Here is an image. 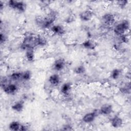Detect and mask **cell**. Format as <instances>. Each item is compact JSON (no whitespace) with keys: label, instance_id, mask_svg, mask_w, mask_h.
Instances as JSON below:
<instances>
[{"label":"cell","instance_id":"obj_12","mask_svg":"<svg viewBox=\"0 0 131 131\" xmlns=\"http://www.w3.org/2000/svg\"><path fill=\"white\" fill-rule=\"evenodd\" d=\"M51 31L53 33L58 35H62L64 33L65 30L63 27L60 25H54L51 28Z\"/></svg>","mask_w":131,"mask_h":131},{"label":"cell","instance_id":"obj_19","mask_svg":"<svg viewBox=\"0 0 131 131\" xmlns=\"http://www.w3.org/2000/svg\"><path fill=\"white\" fill-rule=\"evenodd\" d=\"M120 92L123 94H129L130 92V83L125 84L123 86L121 87L120 89Z\"/></svg>","mask_w":131,"mask_h":131},{"label":"cell","instance_id":"obj_8","mask_svg":"<svg viewBox=\"0 0 131 131\" xmlns=\"http://www.w3.org/2000/svg\"><path fill=\"white\" fill-rule=\"evenodd\" d=\"M113 111V107L112 105L110 104H105L102 105L99 110L101 114L107 115L110 114Z\"/></svg>","mask_w":131,"mask_h":131},{"label":"cell","instance_id":"obj_11","mask_svg":"<svg viewBox=\"0 0 131 131\" xmlns=\"http://www.w3.org/2000/svg\"><path fill=\"white\" fill-rule=\"evenodd\" d=\"M65 62L63 59L60 58L56 60L54 63V69L57 71H60L62 70L64 67Z\"/></svg>","mask_w":131,"mask_h":131},{"label":"cell","instance_id":"obj_24","mask_svg":"<svg viewBox=\"0 0 131 131\" xmlns=\"http://www.w3.org/2000/svg\"><path fill=\"white\" fill-rule=\"evenodd\" d=\"M120 73H121V71L119 69H114L112 72V77L114 79H116L119 77Z\"/></svg>","mask_w":131,"mask_h":131},{"label":"cell","instance_id":"obj_3","mask_svg":"<svg viewBox=\"0 0 131 131\" xmlns=\"http://www.w3.org/2000/svg\"><path fill=\"white\" fill-rule=\"evenodd\" d=\"M55 19L56 14L55 12H52L43 19H39V24L41 27L43 28H48L52 25Z\"/></svg>","mask_w":131,"mask_h":131},{"label":"cell","instance_id":"obj_23","mask_svg":"<svg viewBox=\"0 0 131 131\" xmlns=\"http://www.w3.org/2000/svg\"><path fill=\"white\" fill-rule=\"evenodd\" d=\"M31 77V73L30 71H26L23 73L22 79L24 80H29Z\"/></svg>","mask_w":131,"mask_h":131},{"label":"cell","instance_id":"obj_10","mask_svg":"<svg viewBox=\"0 0 131 131\" xmlns=\"http://www.w3.org/2000/svg\"><path fill=\"white\" fill-rule=\"evenodd\" d=\"M122 123L123 121L122 119L117 116L114 117L111 120L112 125L115 128L120 127L122 125Z\"/></svg>","mask_w":131,"mask_h":131},{"label":"cell","instance_id":"obj_26","mask_svg":"<svg viewBox=\"0 0 131 131\" xmlns=\"http://www.w3.org/2000/svg\"><path fill=\"white\" fill-rule=\"evenodd\" d=\"M6 39H7V37L6 36V35L3 33H1V34H0L1 44H2L3 42H4L6 40Z\"/></svg>","mask_w":131,"mask_h":131},{"label":"cell","instance_id":"obj_15","mask_svg":"<svg viewBox=\"0 0 131 131\" xmlns=\"http://www.w3.org/2000/svg\"><path fill=\"white\" fill-rule=\"evenodd\" d=\"M20 125L21 124L18 121H14L11 122L10 123L9 125V129L11 130H14V131L19 130Z\"/></svg>","mask_w":131,"mask_h":131},{"label":"cell","instance_id":"obj_21","mask_svg":"<svg viewBox=\"0 0 131 131\" xmlns=\"http://www.w3.org/2000/svg\"><path fill=\"white\" fill-rule=\"evenodd\" d=\"M83 46L86 49H94L95 48V45L90 40H85L83 43Z\"/></svg>","mask_w":131,"mask_h":131},{"label":"cell","instance_id":"obj_28","mask_svg":"<svg viewBox=\"0 0 131 131\" xmlns=\"http://www.w3.org/2000/svg\"><path fill=\"white\" fill-rule=\"evenodd\" d=\"M27 127L24 125H20V127L19 129V130H21V131H25V130H27Z\"/></svg>","mask_w":131,"mask_h":131},{"label":"cell","instance_id":"obj_17","mask_svg":"<svg viewBox=\"0 0 131 131\" xmlns=\"http://www.w3.org/2000/svg\"><path fill=\"white\" fill-rule=\"evenodd\" d=\"M26 57L29 61H32L34 58V55L33 49H29L27 50L26 53Z\"/></svg>","mask_w":131,"mask_h":131},{"label":"cell","instance_id":"obj_27","mask_svg":"<svg viewBox=\"0 0 131 131\" xmlns=\"http://www.w3.org/2000/svg\"><path fill=\"white\" fill-rule=\"evenodd\" d=\"M71 127H71L70 125H66L63 127V129H64V130H72V128Z\"/></svg>","mask_w":131,"mask_h":131},{"label":"cell","instance_id":"obj_5","mask_svg":"<svg viewBox=\"0 0 131 131\" xmlns=\"http://www.w3.org/2000/svg\"><path fill=\"white\" fill-rule=\"evenodd\" d=\"M98 114H100L99 110L94 111L93 112L88 113L84 115V116L82 118V120L83 122L85 123H90L94 120L96 116Z\"/></svg>","mask_w":131,"mask_h":131},{"label":"cell","instance_id":"obj_9","mask_svg":"<svg viewBox=\"0 0 131 131\" xmlns=\"http://www.w3.org/2000/svg\"><path fill=\"white\" fill-rule=\"evenodd\" d=\"M102 20L107 25H112L115 21V17L111 13H106L102 16Z\"/></svg>","mask_w":131,"mask_h":131},{"label":"cell","instance_id":"obj_1","mask_svg":"<svg viewBox=\"0 0 131 131\" xmlns=\"http://www.w3.org/2000/svg\"><path fill=\"white\" fill-rule=\"evenodd\" d=\"M37 46L36 37L28 35L24 37L23 42L21 44L20 48L23 50L33 49V48Z\"/></svg>","mask_w":131,"mask_h":131},{"label":"cell","instance_id":"obj_7","mask_svg":"<svg viewBox=\"0 0 131 131\" xmlns=\"http://www.w3.org/2000/svg\"><path fill=\"white\" fill-rule=\"evenodd\" d=\"M17 90V86L15 84L12 83L4 85L3 87L4 92L7 94H13L16 92Z\"/></svg>","mask_w":131,"mask_h":131},{"label":"cell","instance_id":"obj_20","mask_svg":"<svg viewBox=\"0 0 131 131\" xmlns=\"http://www.w3.org/2000/svg\"><path fill=\"white\" fill-rule=\"evenodd\" d=\"M23 73L19 72H15L11 74L10 75V78L12 80L16 81L19 80L20 78H22Z\"/></svg>","mask_w":131,"mask_h":131},{"label":"cell","instance_id":"obj_2","mask_svg":"<svg viewBox=\"0 0 131 131\" xmlns=\"http://www.w3.org/2000/svg\"><path fill=\"white\" fill-rule=\"evenodd\" d=\"M129 28V23L127 20H123L117 25L114 28L115 34L118 36H121Z\"/></svg>","mask_w":131,"mask_h":131},{"label":"cell","instance_id":"obj_6","mask_svg":"<svg viewBox=\"0 0 131 131\" xmlns=\"http://www.w3.org/2000/svg\"><path fill=\"white\" fill-rule=\"evenodd\" d=\"M93 15V12L90 10H85L80 13L79 17L81 20L88 21L91 19Z\"/></svg>","mask_w":131,"mask_h":131},{"label":"cell","instance_id":"obj_4","mask_svg":"<svg viewBox=\"0 0 131 131\" xmlns=\"http://www.w3.org/2000/svg\"><path fill=\"white\" fill-rule=\"evenodd\" d=\"M8 4L10 7L20 12H24L25 10L26 5L25 3L22 1L11 0L8 2Z\"/></svg>","mask_w":131,"mask_h":131},{"label":"cell","instance_id":"obj_14","mask_svg":"<svg viewBox=\"0 0 131 131\" xmlns=\"http://www.w3.org/2000/svg\"><path fill=\"white\" fill-rule=\"evenodd\" d=\"M71 89V85L70 83H64L61 88V92L64 95H67L69 94L70 91Z\"/></svg>","mask_w":131,"mask_h":131},{"label":"cell","instance_id":"obj_25","mask_svg":"<svg viewBox=\"0 0 131 131\" xmlns=\"http://www.w3.org/2000/svg\"><path fill=\"white\" fill-rule=\"evenodd\" d=\"M117 3H118V5L119 6V7L123 8L124 7H125L126 4H127V1H119L117 2Z\"/></svg>","mask_w":131,"mask_h":131},{"label":"cell","instance_id":"obj_22","mask_svg":"<svg viewBox=\"0 0 131 131\" xmlns=\"http://www.w3.org/2000/svg\"><path fill=\"white\" fill-rule=\"evenodd\" d=\"M85 69L83 66H79L77 67L74 69V72L77 74H81L85 72Z\"/></svg>","mask_w":131,"mask_h":131},{"label":"cell","instance_id":"obj_13","mask_svg":"<svg viewBox=\"0 0 131 131\" xmlns=\"http://www.w3.org/2000/svg\"><path fill=\"white\" fill-rule=\"evenodd\" d=\"M49 81L53 86H56L60 82L59 76L57 74H53L50 76Z\"/></svg>","mask_w":131,"mask_h":131},{"label":"cell","instance_id":"obj_29","mask_svg":"<svg viewBox=\"0 0 131 131\" xmlns=\"http://www.w3.org/2000/svg\"><path fill=\"white\" fill-rule=\"evenodd\" d=\"M4 5H3V4L2 3V2H1V3H0V9H1V10H2V9L4 8Z\"/></svg>","mask_w":131,"mask_h":131},{"label":"cell","instance_id":"obj_18","mask_svg":"<svg viewBox=\"0 0 131 131\" xmlns=\"http://www.w3.org/2000/svg\"><path fill=\"white\" fill-rule=\"evenodd\" d=\"M36 43L37 46H43L47 44V40L41 36L36 37Z\"/></svg>","mask_w":131,"mask_h":131},{"label":"cell","instance_id":"obj_16","mask_svg":"<svg viewBox=\"0 0 131 131\" xmlns=\"http://www.w3.org/2000/svg\"><path fill=\"white\" fill-rule=\"evenodd\" d=\"M24 108V103L22 102H17L14 104L12 106V109L14 110V111L17 112H21Z\"/></svg>","mask_w":131,"mask_h":131}]
</instances>
